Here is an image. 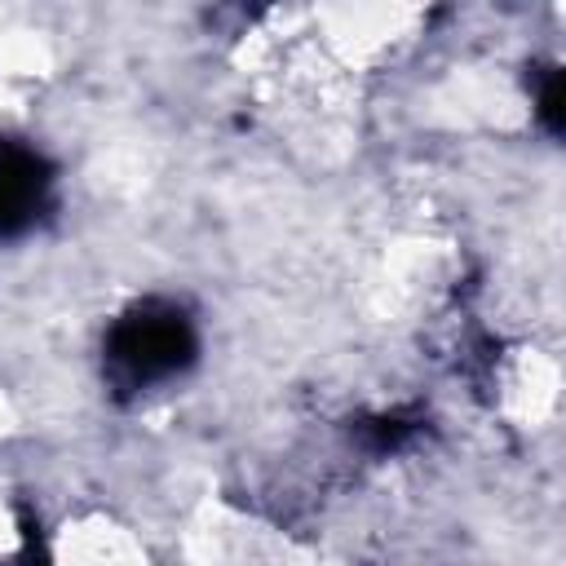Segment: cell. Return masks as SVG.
Listing matches in <instances>:
<instances>
[{
	"label": "cell",
	"mask_w": 566,
	"mask_h": 566,
	"mask_svg": "<svg viewBox=\"0 0 566 566\" xmlns=\"http://www.w3.org/2000/svg\"><path fill=\"white\" fill-rule=\"evenodd\" d=\"M195 358H199V327L186 305L164 296H146L128 305L106 327V340H102V371L119 398H133L186 376Z\"/></svg>",
	"instance_id": "6da1fadb"
},
{
	"label": "cell",
	"mask_w": 566,
	"mask_h": 566,
	"mask_svg": "<svg viewBox=\"0 0 566 566\" xmlns=\"http://www.w3.org/2000/svg\"><path fill=\"white\" fill-rule=\"evenodd\" d=\"M57 199V168L27 137L0 133V239L31 234Z\"/></svg>",
	"instance_id": "7a4b0ae2"
},
{
	"label": "cell",
	"mask_w": 566,
	"mask_h": 566,
	"mask_svg": "<svg viewBox=\"0 0 566 566\" xmlns=\"http://www.w3.org/2000/svg\"><path fill=\"white\" fill-rule=\"evenodd\" d=\"M535 102H539V119H544V128H548V133H562V71H557V66H548V75H544Z\"/></svg>",
	"instance_id": "3957f363"
}]
</instances>
